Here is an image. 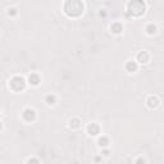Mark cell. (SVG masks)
<instances>
[{
  "label": "cell",
  "mask_w": 164,
  "mask_h": 164,
  "mask_svg": "<svg viewBox=\"0 0 164 164\" xmlns=\"http://www.w3.org/2000/svg\"><path fill=\"white\" fill-rule=\"evenodd\" d=\"M103 154H104L105 156H108V155H109V151H108V150H105V151H103Z\"/></svg>",
  "instance_id": "18"
},
{
  "label": "cell",
  "mask_w": 164,
  "mask_h": 164,
  "mask_svg": "<svg viewBox=\"0 0 164 164\" xmlns=\"http://www.w3.org/2000/svg\"><path fill=\"white\" fill-rule=\"evenodd\" d=\"M28 82H30L32 86H37L40 84V77H38V74L32 73V74H30V77H28Z\"/></svg>",
  "instance_id": "7"
},
{
  "label": "cell",
  "mask_w": 164,
  "mask_h": 164,
  "mask_svg": "<svg viewBox=\"0 0 164 164\" xmlns=\"http://www.w3.org/2000/svg\"><path fill=\"white\" fill-rule=\"evenodd\" d=\"M64 12L69 17H78L84 12V4L80 0H69L64 4Z\"/></svg>",
  "instance_id": "1"
},
{
  "label": "cell",
  "mask_w": 164,
  "mask_h": 164,
  "mask_svg": "<svg viewBox=\"0 0 164 164\" xmlns=\"http://www.w3.org/2000/svg\"><path fill=\"white\" fill-rule=\"evenodd\" d=\"M137 62L138 63H142V64L147 63L149 62V54L146 51H140L137 54Z\"/></svg>",
  "instance_id": "6"
},
{
  "label": "cell",
  "mask_w": 164,
  "mask_h": 164,
  "mask_svg": "<svg viewBox=\"0 0 164 164\" xmlns=\"http://www.w3.org/2000/svg\"><path fill=\"white\" fill-rule=\"evenodd\" d=\"M27 164H40V162H38L36 158H31L27 160Z\"/></svg>",
  "instance_id": "15"
},
{
  "label": "cell",
  "mask_w": 164,
  "mask_h": 164,
  "mask_svg": "<svg viewBox=\"0 0 164 164\" xmlns=\"http://www.w3.org/2000/svg\"><path fill=\"white\" fill-rule=\"evenodd\" d=\"M100 132V127L98 123H90L87 126V133L90 136H96Z\"/></svg>",
  "instance_id": "5"
},
{
  "label": "cell",
  "mask_w": 164,
  "mask_h": 164,
  "mask_svg": "<svg viewBox=\"0 0 164 164\" xmlns=\"http://www.w3.org/2000/svg\"><path fill=\"white\" fill-rule=\"evenodd\" d=\"M2 128H3V124H2V123H0V131H2Z\"/></svg>",
  "instance_id": "19"
},
{
  "label": "cell",
  "mask_w": 164,
  "mask_h": 164,
  "mask_svg": "<svg viewBox=\"0 0 164 164\" xmlns=\"http://www.w3.org/2000/svg\"><path fill=\"white\" fill-rule=\"evenodd\" d=\"M145 163H146V162H145V160H144V159H142V158H138V159H137V160H136V164H145Z\"/></svg>",
  "instance_id": "17"
},
{
  "label": "cell",
  "mask_w": 164,
  "mask_h": 164,
  "mask_svg": "<svg viewBox=\"0 0 164 164\" xmlns=\"http://www.w3.org/2000/svg\"><path fill=\"white\" fill-rule=\"evenodd\" d=\"M9 85H11V87H12L13 91L19 93V91L25 90V87H26V81H25V78H23V77L16 76V77H13V78L11 80Z\"/></svg>",
  "instance_id": "3"
},
{
  "label": "cell",
  "mask_w": 164,
  "mask_h": 164,
  "mask_svg": "<svg viewBox=\"0 0 164 164\" xmlns=\"http://www.w3.org/2000/svg\"><path fill=\"white\" fill-rule=\"evenodd\" d=\"M146 31H147V33H150V35H153V33H155V32H156V27L154 26V25H149V26L146 27Z\"/></svg>",
  "instance_id": "14"
},
{
  "label": "cell",
  "mask_w": 164,
  "mask_h": 164,
  "mask_svg": "<svg viewBox=\"0 0 164 164\" xmlns=\"http://www.w3.org/2000/svg\"><path fill=\"white\" fill-rule=\"evenodd\" d=\"M36 118V112L31 108H27L25 109V112H23V119L26 120V122H32V120H35Z\"/></svg>",
  "instance_id": "4"
},
{
  "label": "cell",
  "mask_w": 164,
  "mask_h": 164,
  "mask_svg": "<svg viewBox=\"0 0 164 164\" xmlns=\"http://www.w3.org/2000/svg\"><path fill=\"white\" fill-rule=\"evenodd\" d=\"M98 144L100 146H103V147H105L109 144V140H108V137L107 136H103V137H100L99 138V141H98Z\"/></svg>",
  "instance_id": "12"
},
{
  "label": "cell",
  "mask_w": 164,
  "mask_h": 164,
  "mask_svg": "<svg viewBox=\"0 0 164 164\" xmlns=\"http://www.w3.org/2000/svg\"><path fill=\"white\" fill-rule=\"evenodd\" d=\"M69 126L71 128H80L81 127V120L78 118H73L69 120Z\"/></svg>",
  "instance_id": "11"
},
{
  "label": "cell",
  "mask_w": 164,
  "mask_h": 164,
  "mask_svg": "<svg viewBox=\"0 0 164 164\" xmlns=\"http://www.w3.org/2000/svg\"><path fill=\"white\" fill-rule=\"evenodd\" d=\"M45 101H46V104H49V105L55 104V96L54 95H47L45 98Z\"/></svg>",
  "instance_id": "13"
},
{
  "label": "cell",
  "mask_w": 164,
  "mask_h": 164,
  "mask_svg": "<svg viewBox=\"0 0 164 164\" xmlns=\"http://www.w3.org/2000/svg\"><path fill=\"white\" fill-rule=\"evenodd\" d=\"M145 13V3L136 0V2H129L127 5V14L131 17H140Z\"/></svg>",
  "instance_id": "2"
},
{
  "label": "cell",
  "mask_w": 164,
  "mask_h": 164,
  "mask_svg": "<svg viewBox=\"0 0 164 164\" xmlns=\"http://www.w3.org/2000/svg\"><path fill=\"white\" fill-rule=\"evenodd\" d=\"M110 30H112V32H114V33H120L123 31V26L120 25L119 22H114L112 26H110Z\"/></svg>",
  "instance_id": "8"
},
{
  "label": "cell",
  "mask_w": 164,
  "mask_h": 164,
  "mask_svg": "<svg viewBox=\"0 0 164 164\" xmlns=\"http://www.w3.org/2000/svg\"><path fill=\"white\" fill-rule=\"evenodd\" d=\"M8 14H9V16H16V14H17V9H14V8H12V9H9V12H8Z\"/></svg>",
  "instance_id": "16"
},
{
  "label": "cell",
  "mask_w": 164,
  "mask_h": 164,
  "mask_svg": "<svg viewBox=\"0 0 164 164\" xmlns=\"http://www.w3.org/2000/svg\"><path fill=\"white\" fill-rule=\"evenodd\" d=\"M126 69H127L128 72H136V69H137V63H136V62H133V60L127 62V63H126Z\"/></svg>",
  "instance_id": "10"
},
{
  "label": "cell",
  "mask_w": 164,
  "mask_h": 164,
  "mask_svg": "<svg viewBox=\"0 0 164 164\" xmlns=\"http://www.w3.org/2000/svg\"><path fill=\"white\" fill-rule=\"evenodd\" d=\"M147 105L150 108H156L159 105V99L156 98V96H150V98L147 99Z\"/></svg>",
  "instance_id": "9"
}]
</instances>
